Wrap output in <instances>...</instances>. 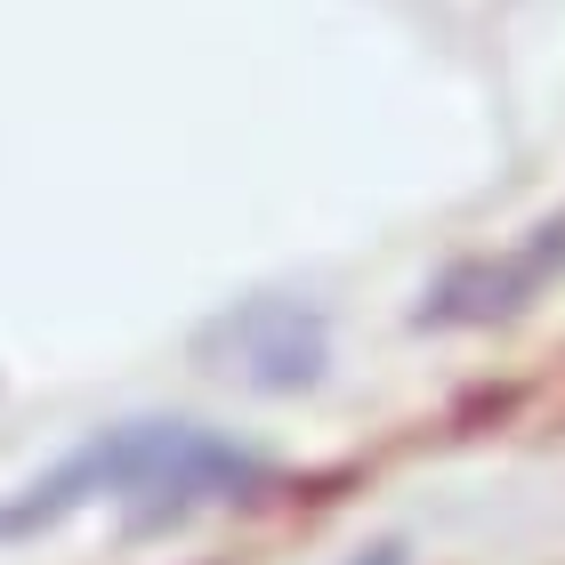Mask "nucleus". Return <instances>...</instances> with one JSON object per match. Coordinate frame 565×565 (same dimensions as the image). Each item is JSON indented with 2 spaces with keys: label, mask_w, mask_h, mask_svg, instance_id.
Listing matches in <instances>:
<instances>
[{
  "label": "nucleus",
  "mask_w": 565,
  "mask_h": 565,
  "mask_svg": "<svg viewBox=\"0 0 565 565\" xmlns=\"http://www.w3.org/2000/svg\"><path fill=\"white\" fill-rule=\"evenodd\" d=\"M282 484V469L243 445V436H218L202 420H114L82 436L57 469H41L33 484H17L0 501V542H41L65 518H82L89 501L121 509V533L153 542V533H178L202 509H250Z\"/></svg>",
  "instance_id": "nucleus-1"
},
{
  "label": "nucleus",
  "mask_w": 565,
  "mask_h": 565,
  "mask_svg": "<svg viewBox=\"0 0 565 565\" xmlns=\"http://www.w3.org/2000/svg\"><path fill=\"white\" fill-rule=\"evenodd\" d=\"M194 364L235 380L250 396H307L331 372V316L316 299H291V291L235 299L194 331Z\"/></svg>",
  "instance_id": "nucleus-2"
},
{
  "label": "nucleus",
  "mask_w": 565,
  "mask_h": 565,
  "mask_svg": "<svg viewBox=\"0 0 565 565\" xmlns=\"http://www.w3.org/2000/svg\"><path fill=\"white\" fill-rule=\"evenodd\" d=\"M557 282H565V211L525 226L509 250H469V259H452L420 291L413 331H501V323L533 316Z\"/></svg>",
  "instance_id": "nucleus-3"
},
{
  "label": "nucleus",
  "mask_w": 565,
  "mask_h": 565,
  "mask_svg": "<svg viewBox=\"0 0 565 565\" xmlns=\"http://www.w3.org/2000/svg\"><path fill=\"white\" fill-rule=\"evenodd\" d=\"M348 565H413V550H404V542H372V550H355Z\"/></svg>",
  "instance_id": "nucleus-4"
}]
</instances>
